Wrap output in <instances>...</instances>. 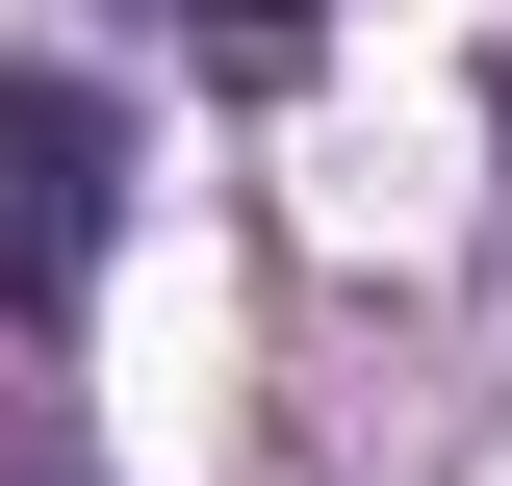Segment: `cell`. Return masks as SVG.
Instances as JSON below:
<instances>
[{"label":"cell","instance_id":"6da1fadb","mask_svg":"<svg viewBox=\"0 0 512 486\" xmlns=\"http://www.w3.org/2000/svg\"><path fill=\"white\" fill-rule=\"evenodd\" d=\"M103 231H128V128L77 77H0V333H52L103 282Z\"/></svg>","mask_w":512,"mask_h":486}]
</instances>
